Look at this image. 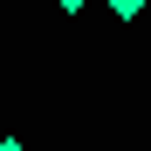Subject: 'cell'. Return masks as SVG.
Instances as JSON below:
<instances>
[{"label": "cell", "instance_id": "cell-2", "mask_svg": "<svg viewBox=\"0 0 151 151\" xmlns=\"http://www.w3.org/2000/svg\"><path fill=\"white\" fill-rule=\"evenodd\" d=\"M55 7H62V14H83V7H89V0H55Z\"/></svg>", "mask_w": 151, "mask_h": 151}, {"label": "cell", "instance_id": "cell-3", "mask_svg": "<svg viewBox=\"0 0 151 151\" xmlns=\"http://www.w3.org/2000/svg\"><path fill=\"white\" fill-rule=\"evenodd\" d=\"M0 151H28V144H21V137H0Z\"/></svg>", "mask_w": 151, "mask_h": 151}, {"label": "cell", "instance_id": "cell-1", "mask_svg": "<svg viewBox=\"0 0 151 151\" xmlns=\"http://www.w3.org/2000/svg\"><path fill=\"white\" fill-rule=\"evenodd\" d=\"M103 7H110L117 21H137V14H144V0H103Z\"/></svg>", "mask_w": 151, "mask_h": 151}]
</instances>
